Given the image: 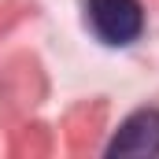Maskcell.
<instances>
[{
  "instance_id": "6da1fadb",
  "label": "cell",
  "mask_w": 159,
  "mask_h": 159,
  "mask_svg": "<svg viewBox=\"0 0 159 159\" xmlns=\"http://www.w3.org/2000/svg\"><path fill=\"white\" fill-rule=\"evenodd\" d=\"M85 19L104 44H129L144 30L141 0H85Z\"/></svg>"
},
{
  "instance_id": "7a4b0ae2",
  "label": "cell",
  "mask_w": 159,
  "mask_h": 159,
  "mask_svg": "<svg viewBox=\"0 0 159 159\" xmlns=\"http://www.w3.org/2000/svg\"><path fill=\"white\" fill-rule=\"evenodd\" d=\"M111 156H159V111H137L119 126L115 141L107 144Z\"/></svg>"
}]
</instances>
